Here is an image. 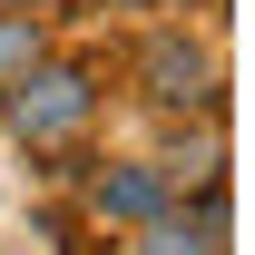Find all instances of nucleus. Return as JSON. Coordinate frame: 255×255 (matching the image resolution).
<instances>
[{
    "label": "nucleus",
    "mask_w": 255,
    "mask_h": 255,
    "mask_svg": "<svg viewBox=\"0 0 255 255\" xmlns=\"http://www.w3.org/2000/svg\"><path fill=\"white\" fill-rule=\"evenodd\" d=\"M98 118H108V69H98L89 49H59V39L0 89V147H30V157L89 147Z\"/></svg>",
    "instance_id": "f257e3e1"
},
{
    "label": "nucleus",
    "mask_w": 255,
    "mask_h": 255,
    "mask_svg": "<svg viewBox=\"0 0 255 255\" xmlns=\"http://www.w3.org/2000/svg\"><path fill=\"white\" fill-rule=\"evenodd\" d=\"M118 89L147 108V118H226L236 108V79H226L216 59V30H196V20H157V30H137L128 39V59H118Z\"/></svg>",
    "instance_id": "f03ea898"
},
{
    "label": "nucleus",
    "mask_w": 255,
    "mask_h": 255,
    "mask_svg": "<svg viewBox=\"0 0 255 255\" xmlns=\"http://www.w3.org/2000/svg\"><path fill=\"white\" fill-rule=\"evenodd\" d=\"M69 196H79V216H89L98 236H128V226H147V216L177 206V187H167V167L147 157V147H79Z\"/></svg>",
    "instance_id": "7ed1b4c3"
},
{
    "label": "nucleus",
    "mask_w": 255,
    "mask_h": 255,
    "mask_svg": "<svg viewBox=\"0 0 255 255\" xmlns=\"http://www.w3.org/2000/svg\"><path fill=\"white\" fill-rule=\"evenodd\" d=\"M147 157L167 167L177 196L206 187V177H226V118H157V147H147Z\"/></svg>",
    "instance_id": "20e7f679"
},
{
    "label": "nucleus",
    "mask_w": 255,
    "mask_h": 255,
    "mask_svg": "<svg viewBox=\"0 0 255 255\" xmlns=\"http://www.w3.org/2000/svg\"><path fill=\"white\" fill-rule=\"evenodd\" d=\"M118 255H236V246H226V236H206V226H187L177 206H167V216L128 226V236H118Z\"/></svg>",
    "instance_id": "39448f33"
},
{
    "label": "nucleus",
    "mask_w": 255,
    "mask_h": 255,
    "mask_svg": "<svg viewBox=\"0 0 255 255\" xmlns=\"http://www.w3.org/2000/svg\"><path fill=\"white\" fill-rule=\"evenodd\" d=\"M49 39H59V20H49V10H20V0H0V89H10V79H20V69H30Z\"/></svg>",
    "instance_id": "423d86ee"
},
{
    "label": "nucleus",
    "mask_w": 255,
    "mask_h": 255,
    "mask_svg": "<svg viewBox=\"0 0 255 255\" xmlns=\"http://www.w3.org/2000/svg\"><path fill=\"white\" fill-rule=\"evenodd\" d=\"M108 10H128V0H59V20H108Z\"/></svg>",
    "instance_id": "0eeeda50"
},
{
    "label": "nucleus",
    "mask_w": 255,
    "mask_h": 255,
    "mask_svg": "<svg viewBox=\"0 0 255 255\" xmlns=\"http://www.w3.org/2000/svg\"><path fill=\"white\" fill-rule=\"evenodd\" d=\"M20 10H49V20H59V0H20Z\"/></svg>",
    "instance_id": "6e6552de"
},
{
    "label": "nucleus",
    "mask_w": 255,
    "mask_h": 255,
    "mask_svg": "<svg viewBox=\"0 0 255 255\" xmlns=\"http://www.w3.org/2000/svg\"><path fill=\"white\" fill-rule=\"evenodd\" d=\"M206 10H226V0H206Z\"/></svg>",
    "instance_id": "1a4fd4ad"
},
{
    "label": "nucleus",
    "mask_w": 255,
    "mask_h": 255,
    "mask_svg": "<svg viewBox=\"0 0 255 255\" xmlns=\"http://www.w3.org/2000/svg\"><path fill=\"white\" fill-rule=\"evenodd\" d=\"M0 196H10V187H0Z\"/></svg>",
    "instance_id": "9d476101"
}]
</instances>
